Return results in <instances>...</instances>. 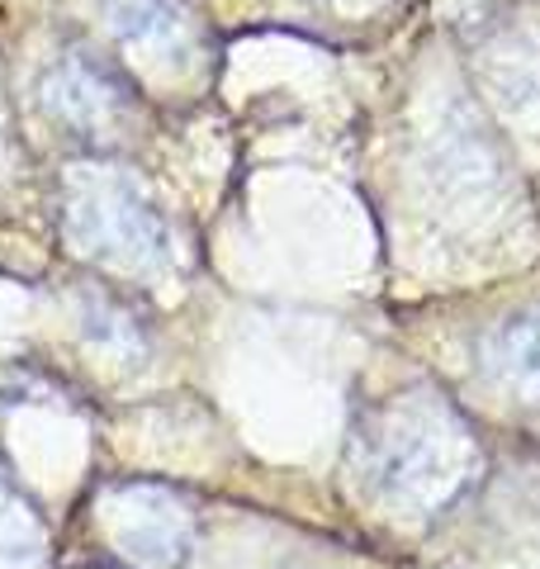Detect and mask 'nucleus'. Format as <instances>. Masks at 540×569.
Wrapping results in <instances>:
<instances>
[{
    "mask_svg": "<svg viewBox=\"0 0 540 569\" xmlns=\"http://www.w3.org/2000/svg\"><path fill=\"white\" fill-rule=\"evenodd\" d=\"M374 479L380 489L403 508H437L470 479V441L456 432L446 418H418L412 413L403 427L380 441L374 456Z\"/></svg>",
    "mask_w": 540,
    "mask_h": 569,
    "instance_id": "1",
    "label": "nucleus"
},
{
    "mask_svg": "<svg viewBox=\"0 0 540 569\" xmlns=\"http://www.w3.org/2000/svg\"><path fill=\"white\" fill-rule=\"evenodd\" d=\"M493 366L512 385L540 389V318H512L493 337Z\"/></svg>",
    "mask_w": 540,
    "mask_h": 569,
    "instance_id": "2",
    "label": "nucleus"
}]
</instances>
